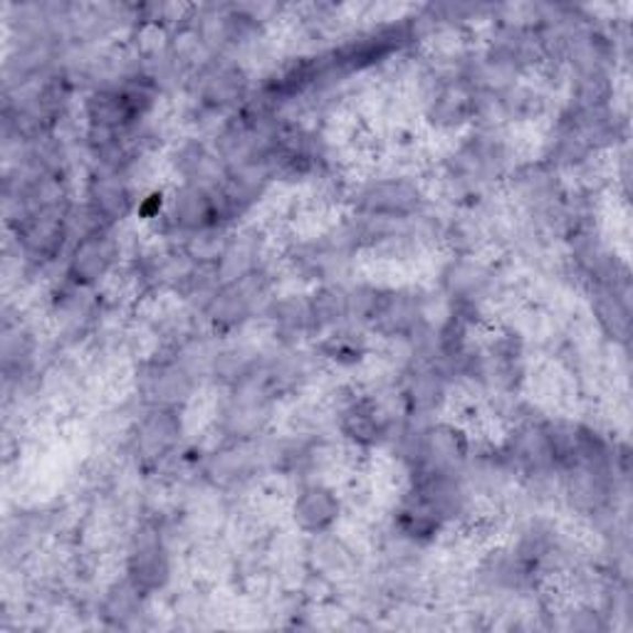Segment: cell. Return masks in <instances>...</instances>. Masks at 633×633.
Segmentation results:
<instances>
[{
    "mask_svg": "<svg viewBox=\"0 0 633 633\" xmlns=\"http://www.w3.org/2000/svg\"><path fill=\"white\" fill-rule=\"evenodd\" d=\"M418 476H456L468 458L466 438L450 426L421 430L414 444Z\"/></svg>",
    "mask_w": 633,
    "mask_h": 633,
    "instance_id": "1",
    "label": "cell"
},
{
    "mask_svg": "<svg viewBox=\"0 0 633 633\" xmlns=\"http://www.w3.org/2000/svg\"><path fill=\"white\" fill-rule=\"evenodd\" d=\"M357 206L364 216L376 220H396L416 214L421 206V194L414 184L401 178L376 181L361 190Z\"/></svg>",
    "mask_w": 633,
    "mask_h": 633,
    "instance_id": "2",
    "label": "cell"
},
{
    "mask_svg": "<svg viewBox=\"0 0 633 633\" xmlns=\"http://www.w3.org/2000/svg\"><path fill=\"white\" fill-rule=\"evenodd\" d=\"M168 579V557L164 549V542L156 532H142L134 539L132 555H129V581L142 591V594H152L161 589Z\"/></svg>",
    "mask_w": 633,
    "mask_h": 633,
    "instance_id": "3",
    "label": "cell"
},
{
    "mask_svg": "<svg viewBox=\"0 0 633 633\" xmlns=\"http://www.w3.org/2000/svg\"><path fill=\"white\" fill-rule=\"evenodd\" d=\"M114 263V243L102 228L85 233L77 240V245L69 255L67 275L75 285H92L99 277L107 275V270Z\"/></svg>",
    "mask_w": 633,
    "mask_h": 633,
    "instance_id": "4",
    "label": "cell"
},
{
    "mask_svg": "<svg viewBox=\"0 0 633 633\" xmlns=\"http://www.w3.org/2000/svg\"><path fill=\"white\" fill-rule=\"evenodd\" d=\"M171 218L178 228L194 230V233L214 228L220 218L214 190L196 184L178 188L174 200H171Z\"/></svg>",
    "mask_w": 633,
    "mask_h": 633,
    "instance_id": "5",
    "label": "cell"
},
{
    "mask_svg": "<svg viewBox=\"0 0 633 633\" xmlns=\"http://www.w3.org/2000/svg\"><path fill=\"white\" fill-rule=\"evenodd\" d=\"M293 515L299 530L313 532V535H325L339 517V500L325 485H309L297 495Z\"/></svg>",
    "mask_w": 633,
    "mask_h": 633,
    "instance_id": "6",
    "label": "cell"
},
{
    "mask_svg": "<svg viewBox=\"0 0 633 633\" xmlns=\"http://www.w3.org/2000/svg\"><path fill=\"white\" fill-rule=\"evenodd\" d=\"M146 399L159 408H174L194 391L188 371L181 364H154L146 374Z\"/></svg>",
    "mask_w": 633,
    "mask_h": 633,
    "instance_id": "7",
    "label": "cell"
},
{
    "mask_svg": "<svg viewBox=\"0 0 633 633\" xmlns=\"http://www.w3.org/2000/svg\"><path fill=\"white\" fill-rule=\"evenodd\" d=\"M178 421L171 408H159L154 406L152 414H149L142 426L137 430V444L139 450L146 458H159L168 454L174 444L178 440Z\"/></svg>",
    "mask_w": 633,
    "mask_h": 633,
    "instance_id": "8",
    "label": "cell"
},
{
    "mask_svg": "<svg viewBox=\"0 0 633 633\" xmlns=\"http://www.w3.org/2000/svg\"><path fill=\"white\" fill-rule=\"evenodd\" d=\"M510 456L522 470H530V473H542V470L555 466V456H552L545 428L535 426L522 428L520 434L512 438Z\"/></svg>",
    "mask_w": 633,
    "mask_h": 633,
    "instance_id": "9",
    "label": "cell"
},
{
    "mask_svg": "<svg viewBox=\"0 0 633 633\" xmlns=\"http://www.w3.org/2000/svg\"><path fill=\"white\" fill-rule=\"evenodd\" d=\"M129 190L119 176H99L89 186V210L109 223V220L122 218L129 210Z\"/></svg>",
    "mask_w": 633,
    "mask_h": 633,
    "instance_id": "10",
    "label": "cell"
},
{
    "mask_svg": "<svg viewBox=\"0 0 633 633\" xmlns=\"http://www.w3.org/2000/svg\"><path fill=\"white\" fill-rule=\"evenodd\" d=\"M341 430H345L351 440H357V444L371 446L379 444L386 426L384 421H381L374 404H369V401H357V404H351L345 414H341Z\"/></svg>",
    "mask_w": 633,
    "mask_h": 633,
    "instance_id": "11",
    "label": "cell"
},
{
    "mask_svg": "<svg viewBox=\"0 0 633 633\" xmlns=\"http://www.w3.org/2000/svg\"><path fill=\"white\" fill-rule=\"evenodd\" d=\"M243 92V77L233 67H214L204 75V85H200V99L208 107H226L233 105Z\"/></svg>",
    "mask_w": 633,
    "mask_h": 633,
    "instance_id": "12",
    "label": "cell"
},
{
    "mask_svg": "<svg viewBox=\"0 0 633 633\" xmlns=\"http://www.w3.org/2000/svg\"><path fill=\"white\" fill-rule=\"evenodd\" d=\"M490 283V273L476 260H458L448 268L446 287L456 299H476Z\"/></svg>",
    "mask_w": 633,
    "mask_h": 633,
    "instance_id": "13",
    "label": "cell"
},
{
    "mask_svg": "<svg viewBox=\"0 0 633 633\" xmlns=\"http://www.w3.org/2000/svg\"><path fill=\"white\" fill-rule=\"evenodd\" d=\"M404 394L411 408L426 414V411H434L438 406V401L446 394V386L436 369H418L408 376Z\"/></svg>",
    "mask_w": 633,
    "mask_h": 633,
    "instance_id": "14",
    "label": "cell"
},
{
    "mask_svg": "<svg viewBox=\"0 0 633 633\" xmlns=\"http://www.w3.org/2000/svg\"><path fill=\"white\" fill-rule=\"evenodd\" d=\"M476 112V95L466 92L460 87H448L434 99V109L430 117L440 127H454L466 122V119Z\"/></svg>",
    "mask_w": 633,
    "mask_h": 633,
    "instance_id": "15",
    "label": "cell"
},
{
    "mask_svg": "<svg viewBox=\"0 0 633 633\" xmlns=\"http://www.w3.org/2000/svg\"><path fill=\"white\" fill-rule=\"evenodd\" d=\"M309 305H313L315 329L335 327L349 317V293L339 287L319 290V293L309 299Z\"/></svg>",
    "mask_w": 633,
    "mask_h": 633,
    "instance_id": "16",
    "label": "cell"
},
{
    "mask_svg": "<svg viewBox=\"0 0 633 633\" xmlns=\"http://www.w3.org/2000/svg\"><path fill=\"white\" fill-rule=\"evenodd\" d=\"M275 321L285 331L315 329L313 305H309V299H299V297L280 299V303H275Z\"/></svg>",
    "mask_w": 633,
    "mask_h": 633,
    "instance_id": "17",
    "label": "cell"
},
{
    "mask_svg": "<svg viewBox=\"0 0 633 633\" xmlns=\"http://www.w3.org/2000/svg\"><path fill=\"white\" fill-rule=\"evenodd\" d=\"M139 597H142V591H139L132 581H127L124 587H117L107 599V616L117 619L119 624H122L124 619L134 616V611L139 609Z\"/></svg>",
    "mask_w": 633,
    "mask_h": 633,
    "instance_id": "18",
    "label": "cell"
},
{
    "mask_svg": "<svg viewBox=\"0 0 633 633\" xmlns=\"http://www.w3.org/2000/svg\"><path fill=\"white\" fill-rule=\"evenodd\" d=\"M327 357L337 359V361H357L361 357V341H357L351 335H335L327 339L325 345Z\"/></svg>",
    "mask_w": 633,
    "mask_h": 633,
    "instance_id": "19",
    "label": "cell"
}]
</instances>
